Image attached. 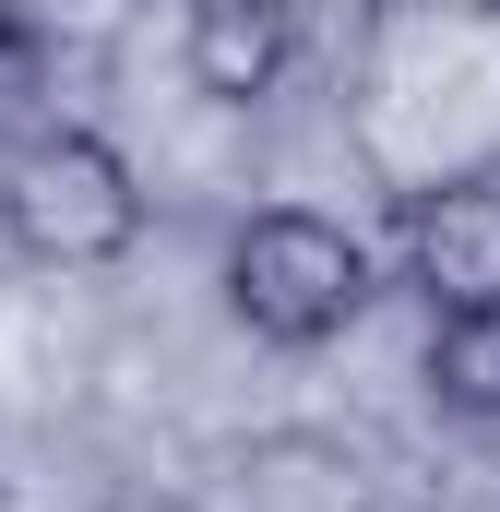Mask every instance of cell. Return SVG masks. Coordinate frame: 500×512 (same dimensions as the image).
I'll return each mask as SVG.
<instances>
[{"mask_svg":"<svg viewBox=\"0 0 500 512\" xmlns=\"http://www.w3.org/2000/svg\"><path fill=\"white\" fill-rule=\"evenodd\" d=\"M108 512H191V501H155V489H120Z\"/></svg>","mask_w":500,"mask_h":512,"instance_id":"52a82bcc","label":"cell"},{"mask_svg":"<svg viewBox=\"0 0 500 512\" xmlns=\"http://www.w3.org/2000/svg\"><path fill=\"white\" fill-rule=\"evenodd\" d=\"M227 310H239L262 346H334L358 310H370V251L310 215V203H274L227 239Z\"/></svg>","mask_w":500,"mask_h":512,"instance_id":"7a4b0ae2","label":"cell"},{"mask_svg":"<svg viewBox=\"0 0 500 512\" xmlns=\"http://www.w3.org/2000/svg\"><path fill=\"white\" fill-rule=\"evenodd\" d=\"M358 512H417V501H358Z\"/></svg>","mask_w":500,"mask_h":512,"instance_id":"9c48e42d","label":"cell"},{"mask_svg":"<svg viewBox=\"0 0 500 512\" xmlns=\"http://www.w3.org/2000/svg\"><path fill=\"white\" fill-rule=\"evenodd\" d=\"M36 108H48V36H36L24 12H0V131L24 143Z\"/></svg>","mask_w":500,"mask_h":512,"instance_id":"8992f818","label":"cell"},{"mask_svg":"<svg viewBox=\"0 0 500 512\" xmlns=\"http://www.w3.org/2000/svg\"><path fill=\"white\" fill-rule=\"evenodd\" d=\"M429 405L500 429V310H441L429 322Z\"/></svg>","mask_w":500,"mask_h":512,"instance_id":"5b68a950","label":"cell"},{"mask_svg":"<svg viewBox=\"0 0 500 512\" xmlns=\"http://www.w3.org/2000/svg\"><path fill=\"white\" fill-rule=\"evenodd\" d=\"M477 24H489V36H500V0H477Z\"/></svg>","mask_w":500,"mask_h":512,"instance_id":"ba28073f","label":"cell"},{"mask_svg":"<svg viewBox=\"0 0 500 512\" xmlns=\"http://www.w3.org/2000/svg\"><path fill=\"white\" fill-rule=\"evenodd\" d=\"M405 274L429 310H500V179H441L405 203Z\"/></svg>","mask_w":500,"mask_h":512,"instance_id":"3957f363","label":"cell"},{"mask_svg":"<svg viewBox=\"0 0 500 512\" xmlns=\"http://www.w3.org/2000/svg\"><path fill=\"white\" fill-rule=\"evenodd\" d=\"M0 239L48 274H96L143 239V179L108 131L36 120L12 155H0Z\"/></svg>","mask_w":500,"mask_h":512,"instance_id":"6da1fadb","label":"cell"},{"mask_svg":"<svg viewBox=\"0 0 500 512\" xmlns=\"http://www.w3.org/2000/svg\"><path fill=\"white\" fill-rule=\"evenodd\" d=\"M191 96H215V108H250V96H274L286 84V60H298V0H191Z\"/></svg>","mask_w":500,"mask_h":512,"instance_id":"277c9868","label":"cell"}]
</instances>
